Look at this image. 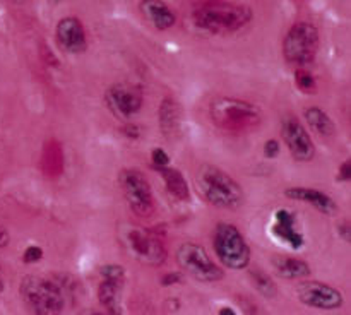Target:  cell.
<instances>
[{"instance_id":"cell-34","label":"cell","mask_w":351,"mask_h":315,"mask_svg":"<svg viewBox=\"0 0 351 315\" xmlns=\"http://www.w3.org/2000/svg\"><path fill=\"white\" fill-rule=\"evenodd\" d=\"M48 3H51V5H57V3H60V2H65V0H47Z\"/></svg>"},{"instance_id":"cell-2","label":"cell","mask_w":351,"mask_h":315,"mask_svg":"<svg viewBox=\"0 0 351 315\" xmlns=\"http://www.w3.org/2000/svg\"><path fill=\"white\" fill-rule=\"evenodd\" d=\"M195 185L206 202L219 209H239L245 194L239 181L215 164H202L195 173Z\"/></svg>"},{"instance_id":"cell-30","label":"cell","mask_w":351,"mask_h":315,"mask_svg":"<svg viewBox=\"0 0 351 315\" xmlns=\"http://www.w3.org/2000/svg\"><path fill=\"white\" fill-rule=\"evenodd\" d=\"M351 177V163L350 160H346L345 163L341 164V168H339V173H338V180L341 181H348Z\"/></svg>"},{"instance_id":"cell-25","label":"cell","mask_w":351,"mask_h":315,"mask_svg":"<svg viewBox=\"0 0 351 315\" xmlns=\"http://www.w3.org/2000/svg\"><path fill=\"white\" fill-rule=\"evenodd\" d=\"M41 257H43V249L38 245H29L23 253V260L26 264L38 262V260H41Z\"/></svg>"},{"instance_id":"cell-20","label":"cell","mask_w":351,"mask_h":315,"mask_svg":"<svg viewBox=\"0 0 351 315\" xmlns=\"http://www.w3.org/2000/svg\"><path fill=\"white\" fill-rule=\"evenodd\" d=\"M122 288L123 281L103 279L98 286V301L110 314L122 312Z\"/></svg>"},{"instance_id":"cell-3","label":"cell","mask_w":351,"mask_h":315,"mask_svg":"<svg viewBox=\"0 0 351 315\" xmlns=\"http://www.w3.org/2000/svg\"><path fill=\"white\" fill-rule=\"evenodd\" d=\"M209 116L225 132H249L263 122V112L252 101L233 96H219L209 103Z\"/></svg>"},{"instance_id":"cell-22","label":"cell","mask_w":351,"mask_h":315,"mask_svg":"<svg viewBox=\"0 0 351 315\" xmlns=\"http://www.w3.org/2000/svg\"><path fill=\"white\" fill-rule=\"evenodd\" d=\"M250 279H252L254 288L259 294H263L264 298H274L278 294V286L271 276L267 273L261 269H252L250 270Z\"/></svg>"},{"instance_id":"cell-8","label":"cell","mask_w":351,"mask_h":315,"mask_svg":"<svg viewBox=\"0 0 351 315\" xmlns=\"http://www.w3.org/2000/svg\"><path fill=\"white\" fill-rule=\"evenodd\" d=\"M178 267L189 276L194 277L195 281L201 283H218L225 276V270L213 262L206 249L199 243L185 242L182 243L175 253Z\"/></svg>"},{"instance_id":"cell-33","label":"cell","mask_w":351,"mask_h":315,"mask_svg":"<svg viewBox=\"0 0 351 315\" xmlns=\"http://www.w3.org/2000/svg\"><path fill=\"white\" fill-rule=\"evenodd\" d=\"M218 314H219V315H237V312L233 310L232 307H223L221 310L218 312Z\"/></svg>"},{"instance_id":"cell-24","label":"cell","mask_w":351,"mask_h":315,"mask_svg":"<svg viewBox=\"0 0 351 315\" xmlns=\"http://www.w3.org/2000/svg\"><path fill=\"white\" fill-rule=\"evenodd\" d=\"M99 276L103 279L125 281V269L120 264H105V266L99 267Z\"/></svg>"},{"instance_id":"cell-17","label":"cell","mask_w":351,"mask_h":315,"mask_svg":"<svg viewBox=\"0 0 351 315\" xmlns=\"http://www.w3.org/2000/svg\"><path fill=\"white\" fill-rule=\"evenodd\" d=\"M273 269L281 279L287 281H300L311 277V266L305 260L298 259V257H288V255H274L271 259Z\"/></svg>"},{"instance_id":"cell-14","label":"cell","mask_w":351,"mask_h":315,"mask_svg":"<svg viewBox=\"0 0 351 315\" xmlns=\"http://www.w3.org/2000/svg\"><path fill=\"white\" fill-rule=\"evenodd\" d=\"M271 231L280 242L287 243L290 249L298 250L305 245V238L297 226V216L290 209H278L274 212V223L271 226Z\"/></svg>"},{"instance_id":"cell-12","label":"cell","mask_w":351,"mask_h":315,"mask_svg":"<svg viewBox=\"0 0 351 315\" xmlns=\"http://www.w3.org/2000/svg\"><path fill=\"white\" fill-rule=\"evenodd\" d=\"M105 103L113 115L122 120H129L143 108V89L136 84H129V82H117L106 89Z\"/></svg>"},{"instance_id":"cell-31","label":"cell","mask_w":351,"mask_h":315,"mask_svg":"<svg viewBox=\"0 0 351 315\" xmlns=\"http://www.w3.org/2000/svg\"><path fill=\"white\" fill-rule=\"evenodd\" d=\"M338 233H339V236H341V240H345V242H350V236H351L350 223L348 221L339 223V225H338Z\"/></svg>"},{"instance_id":"cell-6","label":"cell","mask_w":351,"mask_h":315,"mask_svg":"<svg viewBox=\"0 0 351 315\" xmlns=\"http://www.w3.org/2000/svg\"><path fill=\"white\" fill-rule=\"evenodd\" d=\"M319 29L308 21L295 23L283 40V57L288 64L305 67L315 60L319 51Z\"/></svg>"},{"instance_id":"cell-11","label":"cell","mask_w":351,"mask_h":315,"mask_svg":"<svg viewBox=\"0 0 351 315\" xmlns=\"http://www.w3.org/2000/svg\"><path fill=\"white\" fill-rule=\"evenodd\" d=\"M281 139L298 163H311L315 158V144L304 123L293 115L285 116L281 122Z\"/></svg>"},{"instance_id":"cell-36","label":"cell","mask_w":351,"mask_h":315,"mask_svg":"<svg viewBox=\"0 0 351 315\" xmlns=\"http://www.w3.org/2000/svg\"><path fill=\"white\" fill-rule=\"evenodd\" d=\"M3 290V284H2V281H0V291Z\"/></svg>"},{"instance_id":"cell-23","label":"cell","mask_w":351,"mask_h":315,"mask_svg":"<svg viewBox=\"0 0 351 315\" xmlns=\"http://www.w3.org/2000/svg\"><path fill=\"white\" fill-rule=\"evenodd\" d=\"M295 82H297L298 89L305 94H314L317 92V82H315V77L308 71H304V68H298L295 72Z\"/></svg>"},{"instance_id":"cell-27","label":"cell","mask_w":351,"mask_h":315,"mask_svg":"<svg viewBox=\"0 0 351 315\" xmlns=\"http://www.w3.org/2000/svg\"><path fill=\"white\" fill-rule=\"evenodd\" d=\"M280 151H281L280 140L269 139L264 142V156L269 158V160H274V158L280 156Z\"/></svg>"},{"instance_id":"cell-10","label":"cell","mask_w":351,"mask_h":315,"mask_svg":"<svg viewBox=\"0 0 351 315\" xmlns=\"http://www.w3.org/2000/svg\"><path fill=\"white\" fill-rule=\"evenodd\" d=\"M308 279V277H307ZM297 298L305 307L315 308V310H339L345 303L343 293L338 288L331 286L322 281H302L297 286Z\"/></svg>"},{"instance_id":"cell-9","label":"cell","mask_w":351,"mask_h":315,"mask_svg":"<svg viewBox=\"0 0 351 315\" xmlns=\"http://www.w3.org/2000/svg\"><path fill=\"white\" fill-rule=\"evenodd\" d=\"M119 184L130 211L137 218H149L154 212V199L146 175L137 168H125L120 171Z\"/></svg>"},{"instance_id":"cell-28","label":"cell","mask_w":351,"mask_h":315,"mask_svg":"<svg viewBox=\"0 0 351 315\" xmlns=\"http://www.w3.org/2000/svg\"><path fill=\"white\" fill-rule=\"evenodd\" d=\"M182 283V274L180 273H168L161 277V284L163 286H173V284Z\"/></svg>"},{"instance_id":"cell-7","label":"cell","mask_w":351,"mask_h":315,"mask_svg":"<svg viewBox=\"0 0 351 315\" xmlns=\"http://www.w3.org/2000/svg\"><path fill=\"white\" fill-rule=\"evenodd\" d=\"M120 238L129 255L134 257L137 262L149 267H160L167 262V247L161 242L160 236H156L149 229L127 226L123 228Z\"/></svg>"},{"instance_id":"cell-19","label":"cell","mask_w":351,"mask_h":315,"mask_svg":"<svg viewBox=\"0 0 351 315\" xmlns=\"http://www.w3.org/2000/svg\"><path fill=\"white\" fill-rule=\"evenodd\" d=\"M154 170L160 173V177L163 178L165 181V187H167L168 194L171 195V197H175L177 201H191V188H189V184L187 180H185V177L182 175L180 170H177V168L170 166V164H167V166H154Z\"/></svg>"},{"instance_id":"cell-26","label":"cell","mask_w":351,"mask_h":315,"mask_svg":"<svg viewBox=\"0 0 351 315\" xmlns=\"http://www.w3.org/2000/svg\"><path fill=\"white\" fill-rule=\"evenodd\" d=\"M151 160H153V166H167V164H170V156L161 147H154L151 151Z\"/></svg>"},{"instance_id":"cell-13","label":"cell","mask_w":351,"mask_h":315,"mask_svg":"<svg viewBox=\"0 0 351 315\" xmlns=\"http://www.w3.org/2000/svg\"><path fill=\"white\" fill-rule=\"evenodd\" d=\"M55 40L62 51L71 55L84 53L88 48V36L81 19L74 16H65L55 26Z\"/></svg>"},{"instance_id":"cell-5","label":"cell","mask_w":351,"mask_h":315,"mask_svg":"<svg viewBox=\"0 0 351 315\" xmlns=\"http://www.w3.org/2000/svg\"><path fill=\"white\" fill-rule=\"evenodd\" d=\"M215 253L223 267L232 270H242L249 267L250 247L243 233L233 223H218L213 233Z\"/></svg>"},{"instance_id":"cell-21","label":"cell","mask_w":351,"mask_h":315,"mask_svg":"<svg viewBox=\"0 0 351 315\" xmlns=\"http://www.w3.org/2000/svg\"><path fill=\"white\" fill-rule=\"evenodd\" d=\"M305 120H307L308 127L314 130L317 136L321 137H332L336 134V123L332 122L331 116L328 112H324L319 106H308L304 112Z\"/></svg>"},{"instance_id":"cell-32","label":"cell","mask_w":351,"mask_h":315,"mask_svg":"<svg viewBox=\"0 0 351 315\" xmlns=\"http://www.w3.org/2000/svg\"><path fill=\"white\" fill-rule=\"evenodd\" d=\"M9 242H10L9 233H7V229L0 225V249H3V247L9 245Z\"/></svg>"},{"instance_id":"cell-4","label":"cell","mask_w":351,"mask_h":315,"mask_svg":"<svg viewBox=\"0 0 351 315\" xmlns=\"http://www.w3.org/2000/svg\"><path fill=\"white\" fill-rule=\"evenodd\" d=\"M19 294L24 303L38 315L62 314L65 308L64 288L45 276H24L19 284Z\"/></svg>"},{"instance_id":"cell-1","label":"cell","mask_w":351,"mask_h":315,"mask_svg":"<svg viewBox=\"0 0 351 315\" xmlns=\"http://www.w3.org/2000/svg\"><path fill=\"white\" fill-rule=\"evenodd\" d=\"M192 19L199 29L211 34H232L243 29L254 19V12L245 3L206 2L195 7Z\"/></svg>"},{"instance_id":"cell-35","label":"cell","mask_w":351,"mask_h":315,"mask_svg":"<svg viewBox=\"0 0 351 315\" xmlns=\"http://www.w3.org/2000/svg\"><path fill=\"white\" fill-rule=\"evenodd\" d=\"M10 2H14V3H24V2H27V0H10Z\"/></svg>"},{"instance_id":"cell-15","label":"cell","mask_w":351,"mask_h":315,"mask_svg":"<svg viewBox=\"0 0 351 315\" xmlns=\"http://www.w3.org/2000/svg\"><path fill=\"white\" fill-rule=\"evenodd\" d=\"M285 197L291 199V201L304 202V204H311L312 207H315L319 212L326 216H335L339 211V205L336 204L335 199L329 194H326V192L319 190V188L288 187L285 190Z\"/></svg>"},{"instance_id":"cell-18","label":"cell","mask_w":351,"mask_h":315,"mask_svg":"<svg viewBox=\"0 0 351 315\" xmlns=\"http://www.w3.org/2000/svg\"><path fill=\"white\" fill-rule=\"evenodd\" d=\"M158 122L161 132L167 137H175L182 129V110L173 98H165L158 110Z\"/></svg>"},{"instance_id":"cell-29","label":"cell","mask_w":351,"mask_h":315,"mask_svg":"<svg viewBox=\"0 0 351 315\" xmlns=\"http://www.w3.org/2000/svg\"><path fill=\"white\" fill-rule=\"evenodd\" d=\"M122 134H125L129 139H139L141 137V129L134 123H127V125L122 127Z\"/></svg>"},{"instance_id":"cell-16","label":"cell","mask_w":351,"mask_h":315,"mask_svg":"<svg viewBox=\"0 0 351 315\" xmlns=\"http://www.w3.org/2000/svg\"><path fill=\"white\" fill-rule=\"evenodd\" d=\"M139 10L144 19L158 31H168L177 24V14L165 0H141Z\"/></svg>"}]
</instances>
